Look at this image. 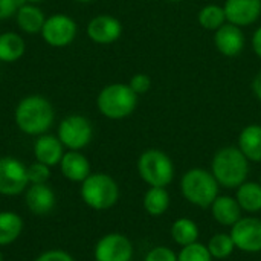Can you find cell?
Instances as JSON below:
<instances>
[{
	"instance_id": "83f0119b",
	"label": "cell",
	"mask_w": 261,
	"mask_h": 261,
	"mask_svg": "<svg viewBox=\"0 0 261 261\" xmlns=\"http://www.w3.org/2000/svg\"><path fill=\"white\" fill-rule=\"evenodd\" d=\"M177 261H213V255L210 254L206 245L196 242L180 249L177 254Z\"/></svg>"
},
{
	"instance_id": "836d02e7",
	"label": "cell",
	"mask_w": 261,
	"mask_h": 261,
	"mask_svg": "<svg viewBox=\"0 0 261 261\" xmlns=\"http://www.w3.org/2000/svg\"><path fill=\"white\" fill-rule=\"evenodd\" d=\"M251 44H252V50L255 52V55L261 60V26L260 28H257L255 32L252 34Z\"/></svg>"
},
{
	"instance_id": "cb8c5ba5",
	"label": "cell",
	"mask_w": 261,
	"mask_h": 261,
	"mask_svg": "<svg viewBox=\"0 0 261 261\" xmlns=\"http://www.w3.org/2000/svg\"><path fill=\"white\" fill-rule=\"evenodd\" d=\"M170 194L165 188L162 187H150L148 191L144 196V210L153 216V217H159L162 216L168 206H170Z\"/></svg>"
},
{
	"instance_id": "f35d334b",
	"label": "cell",
	"mask_w": 261,
	"mask_h": 261,
	"mask_svg": "<svg viewBox=\"0 0 261 261\" xmlns=\"http://www.w3.org/2000/svg\"><path fill=\"white\" fill-rule=\"evenodd\" d=\"M0 261H3V258H2V254H0Z\"/></svg>"
},
{
	"instance_id": "f546056e",
	"label": "cell",
	"mask_w": 261,
	"mask_h": 261,
	"mask_svg": "<svg viewBox=\"0 0 261 261\" xmlns=\"http://www.w3.org/2000/svg\"><path fill=\"white\" fill-rule=\"evenodd\" d=\"M128 86H130V89L139 96V95L147 93V92L151 89V78H150V75H147V73H135V75L130 78Z\"/></svg>"
},
{
	"instance_id": "d4e9b609",
	"label": "cell",
	"mask_w": 261,
	"mask_h": 261,
	"mask_svg": "<svg viewBox=\"0 0 261 261\" xmlns=\"http://www.w3.org/2000/svg\"><path fill=\"white\" fill-rule=\"evenodd\" d=\"M199 226L194 220L182 217L177 219L171 226V237L179 246H188L199 240Z\"/></svg>"
},
{
	"instance_id": "5b68a950",
	"label": "cell",
	"mask_w": 261,
	"mask_h": 261,
	"mask_svg": "<svg viewBox=\"0 0 261 261\" xmlns=\"http://www.w3.org/2000/svg\"><path fill=\"white\" fill-rule=\"evenodd\" d=\"M81 199L92 210L104 211L116 205L119 187L116 180L106 173H90V176L81 182Z\"/></svg>"
},
{
	"instance_id": "52a82bcc",
	"label": "cell",
	"mask_w": 261,
	"mask_h": 261,
	"mask_svg": "<svg viewBox=\"0 0 261 261\" xmlns=\"http://www.w3.org/2000/svg\"><path fill=\"white\" fill-rule=\"evenodd\" d=\"M57 136L64 148L81 151L93 138V125L90 119L83 115H69L61 119Z\"/></svg>"
},
{
	"instance_id": "30bf717a",
	"label": "cell",
	"mask_w": 261,
	"mask_h": 261,
	"mask_svg": "<svg viewBox=\"0 0 261 261\" xmlns=\"http://www.w3.org/2000/svg\"><path fill=\"white\" fill-rule=\"evenodd\" d=\"M229 234L237 249L248 254L261 252V219L258 217H242L231 226Z\"/></svg>"
},
{
	"instance_id": "9a60e30c",
	"label": "cell",
	"mask_w": 261,
	"mask_h": 261,
	"mask_svg": "<svg viewBox=\"0 0 261 261\" xmlns=\"http://www.w3.org/2000/svg\"><path fill=\"white\" fill-rule=\"evenodd\" d=\"M34 156L37 162H41L50 168L57 167L64 156V145L55 135H40L34 142Z\"/></svg>"
},
{
	"instance_id": "f1b7e54d",
	"label": "cell",
	"mask_w": 261,
	"mask_h": 261,
	"mask_svg": "<svg viewBox=\"0 0 261 261\" xmlns=\"http://www.w3.org/2000/svg\"><path fill=\"white\" fill-rule=\"evenodd\" d=\"M50 177V167L41 164V162H34L28 167V180L29 185H40V184H47Z\"/></svg>"
},
{
	"instance_id": "ffe728a7",
	"label": "cell",
	"mask_w": 261,
	"mask_h": 261,
	"mask_svg": "<svg viewBox=\"0 0 261 261\" xmlns=\"http://www.w3.org/2000/svg\"><path fill=\"white\" fill-rule=\"evenodd\" d=\"M239 148L249 162H261V125L249 124L239 136Z\"/></svg>"
},
{
	"instance_id": "2e32d148",
	"label": "cell",
	"mask_w": 261,
	"mask_h": 261,
	"mask_svg": "<svg viewBox=\"0 0 261 261\" xmlns=\"http://www.w3.org/2000/svg\"><path fill=\"white\" fill-rule=\"evenodd\" d=\"M24 202L28 210L35 216H47L57 203L54 190L47 184L29 185L24 193Z\"/></svg>"
},
{
	"instance_id": "d590c367",
	"label": "cell",
	"mask_w": 261,
	"mask_h": 261,
	"mask_svg": "<svg viewBox=\"0 0 261 261\" xmlns=\"http://www.w3.org/2000/svg\"><path fill=\"white\" fill-rule=\"evenodd\" d=\"M23 3H32V5H38V3H43L44 0H21Z\"/></svg>"
},
{
	"instance_id": "ba28073f",
	"label": "cell",
	"mask_w": 261,
	"mask_h": 261,
	"mask_svg": "<svg viewBox=\"0 0 261 261\" xmlns=\"http://www.w3.org/2000/svg\"><path fill=\"white\" fill-rule=\"evenodd\" d=\"M76 34H78L76 21L70 15L63 12H57L46 17V21L40 32L43 41L47 46L57 49L69 46L76 38Z\"/></svg>"
},
{
	"instance_id": "d6a6232c",
	"label": "cell",
	"mask_w": 261,
	"mask_h": 261,
	"mask_svg": "<svg viewBox=\"0 0 261 261\" xmlns=\"http://www.w3.org/2000/svg\"><path fill=\"white\" fill-rule=\"evenodd\" d=\"M35 261H75L70 254H67L66 251L61 249H50L43 252L41 255H38Z\"/></svg>"
},
{
	"instance_id": "74e56055",
	"label": "cell",
	"mask_w": 261,
	"mask_h": 261,
	"mask_svg": "<svg viewBox=\"0 0 261 261\" xmlns=\"http://www.w3.org/2000/svg\"><path fill=\"white\" fill-rule=\"evenodd\" d=\"M167 2H173V3H176V2H184V0H167Z\"/></svg>"
},
{
	"instance_id": "8992f818",
	"label": "cell",
	"mask_w": 261,
	"mask_h": 261,
	"mask_svg": "<svg viewBox=\"0 0 261 261\" xmlns=\"http://www.w3.org/2000/svg\"><path fill=\"white\" fill-rule=\"evenodd\" d=\"M138 173L148 187L165 188L174 179V165L167 153L158 148H150L139 156Z\"/></svg>"
},
{
	"instance_id": "3957f363",
	"label": "cell",
	"mask_w": 261,
	"mask_h": 261,
	"mask_svg": "<svg viewBox=\"0 0 261 261\" xmlns=\"http://www.w3.org/2000/svg\"><path fill=\"white\" fill-rule=\"evenodd\" d=\"M139 96L125 83H112L104 86L96 96L98 112L107 119L119 121L130 116L138 106Z\"/></svg>"
},
{
	"instance_id": "e575fe53",
	"label": "cell",
	"mask_w": 261,
	"mask_h": 261,
	"mask_svg": "<svg viewBox=\"0 0 261 261\" xmlns=\"http://www.w3.org/2000/svg\"><path fill=\"white\" fill-rule=\"evenodd\" d=\"M252 92H254L255 98L261 102V70L252 80Z\"/></svg>"
},
{
	"instance_id": "603a6c76",
	"label": "cell",
	"mask_w": 261,
	"mask_h": 261,
	"mask_svg": "<svg viewBox=\"0 0 261 261\" xmlns=\"http://www.w3.org/2000/svg\"><path fill=\"white\" fill-rule=\"evenodd\" d=\"M236 199L240 208L246 213L261 211V185L258 182L246 180L237 188Z\"/></svg>"
},
{
	"instance_id": "4316f807",
	"label": "cell",
	"mask_w": 261,
	"mask_h": 261,
	"mask_svg": "<svg viewBox=\"0 0 261 261\" xmlns=\"http://www.w3.org/2000/svg\"><path fill=\"white\" fill-rule=\"evenodd\" d=\"M206 248H208L210 254L213 255V258H217V260L228 258L236 251L234 240H232L231 234H226V232H219V234L213 236L210 239Z\"/></svg>"
},
{
	"instance_id": "8d00e7d4",
	"label": "cell",
	"mask_w": 261,
	"mask_h": 261,
	"mask_svg": "<svg viewBox=\"0 0 261 261\" xmlns=\"http://www.w3.org/2000/svg\"><path fill=\"white\" fill-rule=\"evenodd\" d=\"M75 2H78V3H92L95 0H75Z\"/></svg>"
},
{
	"instance_id": "1f68e13d",
	"label": "cell",
	"mask_w": 261,
	"mask_h": 261,
	"mask_svg": "<svg viewBox=\"0 0 261 261\" xmlns=\"http://www.w3.org/2000/svg\"><path fill=\"white\" fill-rule=\"evenodd\" d=\"M21 0H0V20H8L11 17H15Z\"/></svg>"
},
{
	"instance_id": "9c48e42d",
	"label": "cell",
	"mask_w": 261,
	"mask_h": 261,
	"mask_svg": "<svg viewBox=\"0 0 261 261\" xmlns=\"http://www.w3.org/2000/svg\"><path fill=\"white\" fill-rule=\"evenodd\" d=\"M29 187L28 167L17 158H0V194L18 196Z\"/></svg>"
},
{
	"instance_id": "5bb4252c",
	"label": "cell",
	"mask_w": 261,
	"mask_h": 261,
	"mask_svg": "<svg viewBox=\"0 0 261 261\" xmlns=\"http://www.w3.org/2000/svg\"><path fill=\"white\" fill-rule=\"evenodd\" d=\"M245 44H246V38L242 28L232 23L226 21L222 28H219L214 32V46L225 57L231 58L240 55L245 49Z\"/></svg>"
},
{
	"instance_id": "277c9868",
	"label": "cell",
	"mask_w": 261,
	"mask_h": 261,
	"mask_svg": "<svg viewBox=\"0 0 261 261\" xmlns=\"http://www.w3.org/2000/svg\"><path fill=\"white\" fill-rule=\"evenodd\" d=\"M219 182L211 171L205 168H191L180 179V191L184 197L194 206L211 208L219 196Z\"/></svg>"
},
{
	"instance_id": "4fadbf2b",
	"label": "cell",
	"mask_w": 261,
	"mask_h": 261,
	"mask_svg": "<svg viewBox=\"0 0 261 261\" xmlns=\"http://www.w3.org/2000/svg\"><path fill=\"white\" fill-rule=\"evenodd\" d=\"M226 21L239 28L254 24L261 15V0H225Z\"/></svg>"
},
{
	"instance_id": "6da1fadb",
	"label": "cell",
	"mask_w": 261,
	"mask_h": 261,
	"mask_svg": "<svg viewBox=\"0 0 261 261\" xmlns=\"http://www.w3.org/2000/svg\"><path fill=\"white\" fill-rule=\"evenodd\" d=\"M14 121L18 130L28 136L47 133L55 121V109L43 95H28L18 101L14 110Z\"/></svg>"
},
{
	"instance_id": "7a4b0ae2",
	"label": "cell",
	"mask_w": 261,
	"mask_h": 261,
	"mask_svg": "<svg viewBox=\"0 0 261 261\" xmlns=\"http://www.w3.org/2000/svg\"><path fill=\"white\" fill-rule=\"evenodd\" d=\"M211 173L220 187L239 188L249 176V161L239 147H223L211 161Z\"/></svg>"
},
{
	"instance_id": "e0dca14e",
	"label": "cell",
	"mask_w": 261,
	"mask_h": 261,
	"mask_svg": "<svg viewBox=\"0 0 261 261\" xmlns=\"http://www.w3.org/2000/svg\"><path fill=\"white\" fill-rule=\"evenodd\" d=\"M60 170L67 180L81 184L90 176V162L81 151L69 150L60 162Z\"/></svg>"
},
{
	"instance_id": "7c38bea8",
	"label": "cell",
	"mask_w": 261,
	"mask_h": 261,
	"mask_svg": "<svg viewBox=\"0 0 261 261\" xmlns=\"http://www.w3.org/2000/svg\"><path fill=\"white\" fill-rule=\"evenodd\" d=\"M87 37L96 44H112L122 35V23L109 14H99L90 18L86 26Z\"/></svg>"
},
{
	"instance_id": "8fae6325",
	"label": "cell",
	"mask_w": 261,
	"mask_h": 261,
	"mask_svg": "<svg viewBox=\"0 0 261 261\" xmlns=\"http://www.w3.org/2000/svg\"><path fill=\"white\" fill-rule=\"evenodd\" d=\"M93 255L96 261H132L133 245L124 234L112 232L98 240Z\"/></svg>"
},
{
	"instance_id": "44dd1931",
	"label": "cell",
	"mask_w": 261,
	"mask_h": 261,
	"mask_svg": "<svg viewBox=\"0 0 261 261\" xmlns=\"http://www.w3.org/2000/svg\"><path fill=\"white\" fill-rule=\"evenodd\" d=\"M26 52L24 38L12 31H6L0 34V61L2 63H15Z\"/></svg>"
},
{
	"instance_id": "484cf974",
	"label": "cell",
	"mask_w": 261,
	"mask_h": 261,
	"mask_svg": "<svg viewBox=\"0 0 261 261\" xmlns=\"http://www.w3.org/2000/svg\"><path fill=\"white\" fill-rule=\"evenodd\" d=\"M197 21L203 29L216 32L219 28H222L226 23V15H225L223 6L213 5V3L203 6L197 14Z\"/></svg>"
},
{
	"instance_id": "d6986e66",
	"label": "cell",
	"mask_w": 261,
	"mask_h": 261,
	"mask_svg": "<svg viewBox=\"0 0 261 261\" xmlns=\"http://www.w3.org/2000/svg\"><path fill=\"white\" fill-rule=\"evenodd\" d=\"M213 217L222 226H232L242 219V208L236 197L231 196H217L211 205Z\"/></svg>"
},
{
	"instance_id": "4dcf8cb0",
	"label": "cell",
	"mask_w": 261,
	"mask_h": 261,
	"mask_svg": "<svg viewBox=\"0 0 261 261\" xmlns=\"http://www.w3.org/2000/svg\"><path fill=\"white\" fill-rule=\"evenodd\" d=\"M144 261H177V255L171 248L156 246L147 252Z\"/></svg>"
},
{
	"instance_id": "ac0fdd59",
	"label": "cell",
	"mask_w": 261,
	"mask_h": 261,
	"mask_svg": "<svg viewBox=\"0 0 261 261\" xmlns=\"http://www.w3.org/2000/svg\"><path fill=\"white\" fill-rule=\"evenodd\" d=\"M44 21H46V15L43 14L41 8L38 5L21 3L17 14H15L17 28L23 34H28V35L40 34Z\"/></svg>"
},
{
	"instance_id": "7402d4cb",
	"label": "cell",
	"mask_w": 261,
	"mask_h": 261,
	"mask_svg": "<svg viewBox=\"0 0 261 261\" xmlns=\"http://www.w3.org/2000/svg\"><path fill=\"white\" fill-rule=\"evenodd\" d=\"M23 219L14 211L0 213V246L14 243L23 232Z\"/></svg>"
}]
</instances>
